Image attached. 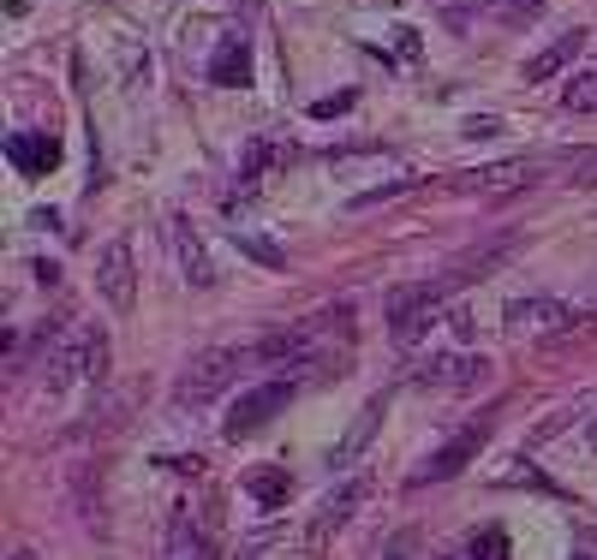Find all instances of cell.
Returning <instances> with one entry per match:
<instances>
[{"mask_svg":"<svg viewBox=\"0 0 597 560\" xmlns=\"http://www.w3.org/2000/svg\"><path fill=\"white\" fill-rule=\"evenodd\" d=\"M252 364H264V358H257V346H215V352H198V358L180 370V381H173V400H180V406H210L215 394H227L233 376L252 370Z\"/></svg>","mask_w":597,"mask_h":560,"instance_id":"1","label":"cell"},{"mask_svg":"<svg viewBox=\"0 0 597 560\" xmlns=\"http://www.w3.org/2000/svg\"><path fill=\"white\" fill-rule=\"evenodd\" d=\"M562 108L567 114H597V72H586V78H574L562 90Z\"/></svg>","mask_w":597,"mask_h":560,"instance_id":"20","label":"cell"},{"mask_svg":"<svg viewBox=\"0 0 597 560\" xmlns=\"http://www.w3.org/2000/svg\"><path fill=\"white\" fill-rule=\"evenodd\" d=\"M478 7L502 12V19H537V12H544V0H478Z\"/></svg>","mask_w":597,"mask_h":560,"instance_id":"23","label":"cell"},{"mask_svg":"<svg viewBox=\"0 0 597 560\" xmlns=\"http://www.w3.org/2000/svg\"><path fill=\"white\" fill-rule=\"evenodd\" d=\"M365 495H371L365 477H353V483H341L334 495H323V500H317V513H311V530H305V542H311V549H323L334 530H341L359 507H365Z\"/></svg>","mask_w":597,"mask_h":560,"instance_id":"9","label":"cell"},{"mask_svg":"<svg viewBox=\"0 0 597 560\" xmlns=\"http://www.w3.org/2000/svg\"><path fill=\"white\" fill-rule=\"evenodd\" d=\"M579 42H586V36L574 31V36H556L544 54H532V61H526V84H550V78H556V72L579 54Z\"/></svg>","mask_w":597,"mask_h":560,"instance_id":"14","label":"cell"},{"mask_svg":"<svg viewBox=\"0 0 597 560\" xmlns=\"http://www.w3.org/2000/svg\"><path fill=\"white\" fill-rule=\"evenodd\" d=\"M96 292L114 304V311H132L138 269H132V245H126V239H108V245L96 250Z\"/></svg>","mask_w":597,"mask_h":560,"instance_id":"8","label":"cell"},{"mask_svg":"<svg viewBox=\"0 0 597 560\" xmlns=\"http://www.w3.org/2000/svg\"><path fill=\"white\" fill-rule=\"evenodd\" d=\"M102 376H108V334L90 329V381H102Z\"/></svg>","mask_w":597,"mask_h":560,"instance_id":"24","label":"cell"},{"mask_svg":"<svg viewBox=\"0 0 597 560\" xmlns=\"http://www.w3.org/2000/svg\"><path fill=\"white\" fill-rule=\"evenodd\" d=\"M484 435H490V423H478V418H472V423H460V430L448 435V441H443V448L430 453L425 465L413 471V483H448V477H460V471L478 460V448H484Z\"/></svg>","mask_w":597,"mask_h":560,"instance_id":"6","label":"cell"},{"mask_svg":"<svg viewBox=\"0 0 597 560\" xmlns=\"http://www.w3.org/2000/svg\"><path fill=\"white\" fill-rule=\"evenodd\" d=\"M418 180H395V185H376V191H359L353 197V209H376V203H395V197H406Z\"/></svg>","mask_w":597,"mask_h":560,"instance_id":"21","label":"cell"},{"mask_svg":"<svg viewBox=\"0 0 597 560\" xmlns=\"http://www.w3.org/2000/svg\"><path fill=\"white\" fill-rule=\"evenodd\" d=\"M233 245H239L252 262H264V269H287V250H281V245H269L264 233H245V227H239V233H233Z\"/></svg>","mask_w":597,"mask_h":560,"instance_id":"19","label":"cell"},{"mask_svg":"<svg viewBox=\"0 0 597 560\" xmlns=\"http://www.w3.org/2000/svg\"><path fill=\"white\" fill-rule=\"evenodd\" d=\"M281 161H294V143H281V138H252L245 143V161H239V197H252L257 180H264L269 168H281Z\"/></svg>","mask_w":597,"mask_h":560,"instance_id":"11","label":"cell"},{"mask_svg":"<svg viewBox=\"0 0 597 560\" xmlns=\"http://www.w3.org/2000/svg\"><path fill=\"white\" fill-rule=\"evenodd\" d=\"M347 108H353V90H341L329 101H311V120H329V114H347Z\"/></svg>","mask_w":597,"mask_h":560,"instance_id":"26","label":"cell"},{"mask_svg":"<svg viewBox=\"0 0 597 560\" xmlns=\"http://www.w3.org/2000/svg\"><path fill=\"white\" fill-rule=\"evenodd\" d=\"M502 322H508V334H520V341H556V334H567L579 316L567 311L562 299H537V292H532V299H514V304H508Z\"/></svg>","mask_w":597,"mask_h":560,"instance_id":"5","label":"cell"},{"mask_svg":"<svg viewBox=\"0 0 597 560\" xmlns=\"http://www.w3.org/2000/svg\"><path fill=\"white\" fill-rule=\"evenodd\" d=\"M537 173H544V161H526V155H514V161H490V168H466L455 173V191H472V197H508V191H526L537 185Z\"/></svg>","mask_w":597,"mask_h":560,"instance_id":"4","label":"cell"},{"mask_svg":"<svg viewBox=\"0 0 597 560\" xmlns=\"http://www.w3.org/2000/svg\"><path fill=\"white\" fill-rule=\"evenodd\" d=\"M472 560H508V537H502L497 525H490V530H478V537H472Z\"/></svg>","mask_w":597,"mask_h":560,"instance_id":"22","label":"cell"},{"mask_svg":"<svg viewBox=\"0 0 597 560\" xmlns=\"http://www.w3.org/2000/svg\"><path fill=\"white\" fill-rule=\"evenodd\" d=\"M245 489H252V500H264V507H281V500H287V489H294V483H287V471H275V465H257V471H252V483H245Z\"/></svg>","mask_w":597,"mask_h":560,"instance_id":"18","label":"cell"},{"mask_svg":"<svg viewBox=\"0 0 597 560\" xmlns=\"http://www.w3.org/2000/svg\"><path fill=\"white\" fill-rule=\"evenodd\" d=\"M42 388L66 394L72 381H90V329H49L42 334Z\"/></svg>","mask_w":597,"mask_h":560,"instance_id":"2","label":"cell"},{"mask_svg":"<svg viewBox=\"0 0 597 560\" xmlns=\"http://www.w3.org/2000/svg\"><path fill=\"white\" fill-rule=\"evenodd\" d=\"M567 180H574V185H597V155H574V161H567Z\"/></svg>","mask_w":597,"mask_h":560,"instance_id":"25","label":"cell"},{"mask_svg":"<svg viewBox=\"0 0 597 560\" xmlns=\"http://www.w3.org/2000/svg\"><path fill=\"white\" fill-rule=\"evenodd\" d=\"M210 78L215 84H252V54H245V42H222V54L210 61Z\"/></svg>","mask_w":597,"mask_h":560,"instance_id":"16","label":"cell"},{"mask_svg":"<svg viewBox=\"0 0 597 560\" xmlns=\"http://www.w3.org/2000/svg\"><path fill=\"white\" fill-rule=\"evenodd\" d=\"M472 376H484V358H430L418 381H443V388H466Z\"/></svg>","mask_w":597,"mask_h":560,"instance_id":"15","label":"cell"},{"mask_svg":"<svg viewBox=\"0 0 597 560\" xmlns=\"http://www.w3.org/2000/svg\"><path fill=\"white\" fill-rule=\"evenodd\" d=\"M12 560H36V554H31V549H19V554H12Z\"/></svg>","mask_w":597,"mask_h":560,"instance_id":"27","label":"cell"},{"mask_svg":"<svg viewBox=\"0 0 597 560\" xmlns=\"http://www.w3.org/2000/svg\"><path fill=\"white\" fill-rule=\"evenodd\" d=\"M162 560H215L210 554V537L192 525V513L173 507L168 513V530H162Z\"/></svg>","mask_w":597,"mask_h":560,"instance_id":"12","label":"cell"},{"mask_svg":"<svg viewBox=\"0 0 597 560\" xmlns=\"http://www.w3.org/2000/svg\"><path fill=\"white\" fill-rule=\"evenodd\" d=\"M591 441H597V430H591Z\"/></svg>","mask_w":597,"mask_h":560,"instance_id":"28","label":"cell"},{"mask_svg":"<svg viewBox=\"0 0 597 560\" xmlns=\"http://www.w3.org/2000/svg\"><path fill=\"white\" fill-rule=\"evenodd\" d=\"M383 406H388V400H371L365 411H359V423H353V430H347L341 453H334V465H347V460H353V453H359V448H365V441L376 435V418H383Z\"/></svg>","mask_w":597,"mask_h":560,"instance_id":"17","label":"cell"},{"mask_svg":"<svg viewBox=\"0 0 597 560\" xmlns=\"http://www.w3.org/2000/svg\"><path fill=\"white\" fill-rule=\"evenodd\" d=\"M508 250H514V233H497V239H490L484 250H478V245H472V250H460V257L448 262V269L436 274V280H425V287L436 292V299H448V292H460V287H472V280H484V274L508 257Z\"/></svg>","mask_w":597,"mask_h":560,"instance_id":"7","label":"cell"},{"mask_svg":"<svg viewBox=\"0 0 597 560\" xmlns=\"http://www.w3.org/2000/svg\"><path fill=\"white\" fill-rule=\"evenodd\" d=\"M7 155L19 161L24 173H49L54 161H61V143L42 138V131H12V138H7Z\"/></svg>","mask_w":597,"mask_h":560,"instance_id":"13","label":"cell"},{"mask_svg":"<svg viewBox=\"0 0 597 560\" xmlns=\"http://www.w3.org/2000/svg\"><path fill=\"white\" fill-rule=\"evenodd\" d=\"M287 400H294V376H275L264 381V388H252V394H239V406L227 411V423H222V435L227 441H245V435H257L264 423L281 411Z\"/></svg>","mask_w":597,"mask_h":560,"instance_id":"3","label":"cell"},{"mask_svg":"<svg viewBox=\"0 0 597 560\" xmlns=\"http://www.w3.org/2000/svg\"><path fill=\"white\" fill-rule=\"evenodd\" d=\"M168 239H173V257H180V274L192 280L198 292H203V287H215V262H210V250H203V239H198L192 220L173 215V220H168Z\"/></svg>","mask_w":597,"mask_h":560,"instance_id":"10","label":"cell"}]
</instances>
